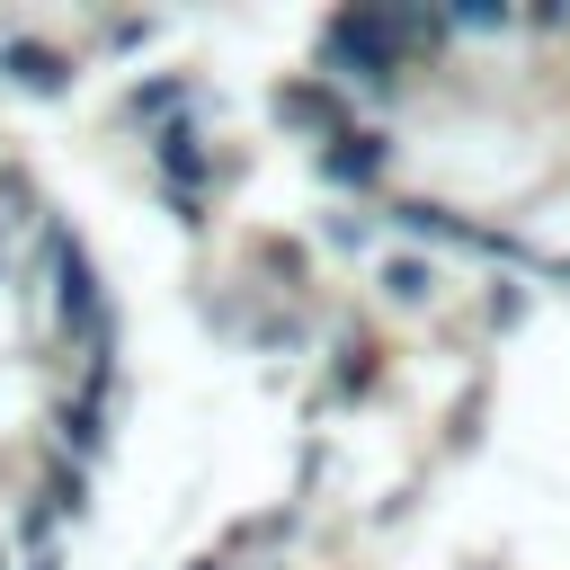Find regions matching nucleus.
<instances>
[{"instance_id":"f257e3e1","label":"nucleus","mask_w":570,"mask_h":570,"mask_svg":"<svg viewBox=\"0 0 570 570\" xmlns=\"http://www.w3.org/2000/svg\"><path fill=\"white\" fill-rule=\"evenodd\" d=\"M410 45H401V9H338L321 27V89H365V98H401L410 80Z\"/></svg>"},{"instance_id":"f03ea898","label":"nucleus","mask_w":570,"mask_h":570,"mask_svg":"<svg viewBox=\"0 0 570 570\" xmlns=\"http://www.w3.org/2000/svg\"><path fill=\"white\" fill-rule=\"evenodd\" d=\"M383 169H392V142L374 125H347L338 142H321V178L330 187H383Z\"/></svg>"},{"instance_id":"39448f33","label":"nucleus","mask_w":570,"mask_h":570,"mask_svg":"<svg viewBox=\"0 0 570 570\" xmlns=\"http://www.w3.org/2000/svg\"><path fill=\"white\" fill-rule=\"evenodd\" d=\"M543 267H552V276H561V285H570V258H543Z\"/></svg>"},{"instance_id":"20e7f679","label":"nucleus","mask_w":570,"mask_h":570,"mask_svg":"<svg viewBox=\"0 0 570 570\" xmlns=\"http://www.w3.org/2000/svg\"><path fill=\"white\" fill-rule=\"evenodd\" d=\"M383 285H392L401 303H428V285H436V276H428V258H392V267H383Z\"/></svg>"},{"instance_id":"7ed1b4c3","label":"nucleus","mask_w":570,"mask_h":570,"mask_svg":"<svg viewBox=\"0 0 570 570\" xmlns=\"http://www.w3.org/2000/svg\"><path fill=\"white\" fill-rule=\"evenodd\" d=\"M276 116H285L294 134H312V142H338V134H347L338 89H321V80H285V89H276Z\"/></svg>"}]
</instances>
